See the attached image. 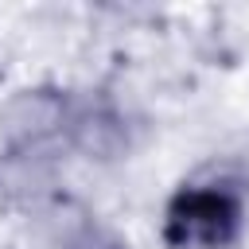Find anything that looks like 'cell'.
<instances>
[{"instance_id": "1", "label": "cell", "mask_w": 249, "mask_h": 249, "mask_svg": "<svg viewBox=\"0 0 249 249\" xmlns=\"http://www.w3.org/2000/svg\"><path fill=\"white\" fill-rule=\"evenodd\" d=\"M241 230V198L226 187H187L167 206V241L175 249H222Z\"/></svg>"}]
</instances>
